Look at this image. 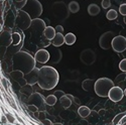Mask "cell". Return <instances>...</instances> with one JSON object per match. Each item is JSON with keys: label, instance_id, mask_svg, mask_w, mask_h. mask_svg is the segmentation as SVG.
<instances>
[{"label": "cell", "instance_id": "obj_34", "mask_svg": "<svg viewBox=\"0 0 126 125\" xmlns=\"http://www.w3.org/2000/svg\"><path fill=\"white\" fill-rule=\"evenodd\" d=\"M54 95H55L58 99H60V98H62L64 95H66V93H65L64 91H62V90H58V91H56V92L54 93Z\"/></svg>", "mask_w": 126, "mask_h": 125}, {"label": "cell", "instance_id": "obj_46", "mask_svg": "<svg viewBox=\"0 0 126 125\" xmlns=\"http://www.w3.org/2000/svg\"><path fill=\"white\" fill-rule=\"evenodd\" d=\"M0 121H1V109H0Z\"/></svg>", "mask_w": 126, "mask_h": 125}, {"label": "cell", "instance_id": "obj_44", "mask_svg": "<svg viewBox=\"0 0 126 125\" xmlns=\"http://www.w3.org/2000/svg\"><path fill=\"white\" fill-rule=\"evenodd\" d=\"M52 125H63L62 123H55V124H52Z\"/></svg>", "mask_w": 126, "mask_h": 125}, {"label": "cell", "instance_id": "obj_13", "mask_svg": "<svg viewBox=\"0 0 126 125\" xmlns=\"http://www.w3.org/2000/svg\"><path fill=\"white\" fill-rule=\"evenodd\" d=\"M123 95H124L123 90H122L120 87H117V86L115 87V86H114V87L110 90L108 97H109L110 100L113 101V102H119V101L122 100Z\"/></svg>", "mask_w": 126, "mask_h": 125}, {"label": "cell", "instance_id": "obj_30", "mask_svg": "<svg viewBox=\"0 0 126 125\" xmlns=\"http://www.w3.org/2000/svg\"><path fill=\"white\" fill-rule=\"evenodd\" d=\"M26 2H27V0H22V1H20V2H14L15 8H16V9H18V10H21V9L25 6Z\"/></svg>", "mask_w": 126, "mask_h": 125}, {"label": "cell", "instance_id": "obj_29", "mask_svg": "<svg viewBox=\"0 0 126 125\" xmlns=\"http://www.w3.org/2000/svg\"><path fill=\"white\" fill-rule=\"evenodd\" d=\"M11 38H12V43H11V46H16L20 43L21 40V37H20V34L17 33V32H13L11 34Z\"/></svg>", "mask_w": 126, "mask_h": 125}, {"label": "cell", "instance_id": "obj_16", "mask_svg": "<svg viewBox=\"0 0 126 125\" xmlns=\"http://www.w3.org/2000/svg\"><path fill=\"white\" fill-rule=\"evenodd\" d=\"M38 71H39V69H37L35 67L30 73H28L27 75H25V80H26L27 84H29L31 86H33L34 84H36L37 80H38Z\"/></svg>", "mask_w": 126, "mask_h": 125}, {"label": "cell", "instance_id": "obj_8", "mask_svg": "<svg viewBox=\"0 0 126 125\" xmlns=\"http://www.w3.org/2000/svg\"><path fill=\"white\" fill-rule=\"evenodd\" d=\"M80 60L84 65L91 66L96 61V54L94 53V50H92L91 48H86L81 53Z\"/></svg>", "mask_w": 126, "mask_h": 125}, {"label": "cell", "instance_id": "obj_9", "mask_svg": "<svg viewBox=\"0 0 126 125\" xmlns=\"http://www.w3.org/2000/svg\"><path fill=\"white\" fill-rule=\"evenodd\" d=\"M115 37L114 33L112 31H107V32L103 33L99 38V46L103 49H109L112 47V40Z\"/></svg>", "mask_w": 126, "mask_h": 125}, {"label": "cell", "instance_id": "obj_47", "mask_svg": "<svg viewBox=\"0 0 126 125\" xmlns=\"http://www.w3.org/2000/svg\"><path fill=\"white\" fill-rule=\"evenodd\" d=\"M124 22H125V24H126V16L124 17Z\"/></svg>", "mask_w": 126, "mask_h": 125}, {"label": "cell", "instance_id": "obj_5", "mask_svg": "<svg viewBox=\"0 0 126 125\" xmlns=\"http://www.w3.org/2000/svg\"><path fill=\"white\" fill-rule=\"evenodd\" d=\"M51 12L57 19L64 21L69 17V6L64 1H57L51 5Z\"/></svg>", "mask_w": 126, "mask_h": 125}, {"label": "cell", "instance_id": "obj_33", "mask_svg": "<svg viewBox=\"0 0 126 125\" xmlns=\"http://www.w3.org/2000/svg\"><path fill=\"white\" fill-rule=\"evenodd\" d=\"M111 6V1L110 0H102V7L104 9H107Z\"/></svg>", "mask_w": 126, "mask_h": 125}, {"label": "cell", "instance_id": "obj_50", "mask_svg": "<svg viewBox=\"0 0 126 125\" xmlns=\"http://www.w3.org/2000/svg\"><path fill=\"white\" fill-rule=\"evenodd\" d=\"M2 1H5V0H2Z\"/></svg>", "mask_w": 126, "mask_h": 125}, {"label": "cell", "instance_id": "obj_27", "mask_svg": "<svg viewBox=\"0 0 126 125\" xmlns=\"http://www.w3.org/2000/svg\"><path fill=\"white\" fill-rule=\"evenodd\" d=\"M57 100L58 98L52 94V95H49L46 98V103H47V105H49V106H54L55 104L57 103Z\"/></svg>", "mask_w": 126, "mask_h": 125}, {"label": "cell", "instance_id": "obj_40", "mask_svg": "<svg viewBox=\"0 0 126 125\" xmlns=\"http://www.w3.org/2000/svg\"><path fill=\"white\" fill-rule=\"evenodd\" d=\"M1 82H2V86H3V88H4L5 90H7V80H6L4 77H2V78H1Z\"/></svg>", "mask_w": 126, "mask_h": 125}, {"label": "cell", "instance_id": "obj_19", "mask_svg": "<svg viewBox=\"0 0 126 125\" xmlns=\"http://www.w3.org/2000/svg\"><path fill=\"white\" fill-rule=\"evenodd\" d=\"M94 86H95V82H94L92 79H87L85 81H83V83H82L83 90H85L87 92L91 91V89L94 88Z\"/></svg>", "mask_w": 126, "mask_h": 125}, {"label": "cell", "instance_id": "obj_48", "mask_svg": "<svg viewBox=\"0 0 126 125\" xmlns=\"http://www.w3.org/2000/svg\"><path fill=\"white\" fill-rule=\"evenodd\" d=\"M6 125H15V124H11V123H8V124H6Z\"/></svg>", "mask_w": 126, "mask_h": 125}, {"label": "cell", "instance_id": "obj_22", "mask_svg": "<svg viewBox=\"0 0 126 125\" xmlns=\"http://www.w3.org/2000/svg\"><path fill=\"white\" fill-rule=\"evenodd\" d=\"M60 103H61V105L63 106V108L68 109V108H70L71 105H72V100H71L67 95H64L62 98H60Z\"/></svg>", "mask_w": 126, "mask_h": 125}, {"label": "cell", "instance_id": "obj_49", "mask_svg": "<svg viewBox=\"0 0 126 125\" xmlns=\"http://www.w3.org/2000/svg\"><path fill=\"white\" fill-rule=\"evenodd\" d=\"M124 94H125V95H126V89H125V91H124Z\"/></svg>", "mask_w": 126, "mask_h": 125}, {"label": "cell", "instance_id": "obj_18", "mask_svg": "<svg viewBox=\"0 0 126 125\" xmlns=\"http://www.w3.org/2000/svg\"><path fill=\"white\" fill-rule=\"evenodd\" d=\"M56 33H57L56 29L54 27H51V26H47L46 29H45V31H44V35L46 36V38H47L49 40H51L52 38L55 37Z\"/></svg>", "mask_w": 126, "mask_h": 125}, {"label": "cell", "instance_id": "obj_39", "mask_svg": "<svg viewBox=\"0 0 126 125\" xmlns=\"http://www.w3.org/2000/svg\"><path fill=\"white\" fill-rule=\"evenodd\" d=\"M55 29H56L57 32H59V33H63V32H64V27H63L62 25H57Z\"/></svg>", "mask_w": 126, "mask_h": 125}, {"label": "cell", "instance_id": "obj_17", "mask_svg": "<svg viewBox=\"0 0 126 125\" xmlns=\"http://www.w3.org/2000/svg\"><path fill=\"white\" fill-rule=\"evenodd\" d=\"M50 43H51L52 46L60 47L61 46H63V45L65 44V36L63 35V33H59V32H57L56 35H55V37L50 40Z\"/></svg>", "mask_w": 126, "mask_h": 125}, {"label": "cell", "instance_id": "obj_32", "mask_svg": "<svg viewBox=\"0 0 126 125\" xmlns=\"http://www.w3.org/2000/svg\"><path fill=\"white\" fill-rule=\"evenodd\" d=\"M119 69L122 71V72H126V59L122 60L119 64Z\"/></svg>", "mask_w": 126, "mask_h": 125}, {"label": "cell", "instance_id": "obj_1", "mask_svg": "<svg viewBox=\"0 0 126 125\" xmlns=\"http://www.w3.org/2000/svg\"><path fill=\"white\" fill-rule=\"evenodd\" d=\"M60 81V75L58 71L50 66H45L38 71V86L44 90L54 89Z\"/></svg>", "mask_w": 126, "mask_h": 125}, {"label": "cell", "instance_id": "obj_28", "mask_svg": "<svg viewBox=\"0 0 126 125\" xmlns=\"http://www.w3.org/2000/svg\"><path fill=\"white\" fill-rule=\"evenodd\" d=\"M117 16H118V14H117V11L115 9H110L106 14V17L108 20H114V19L117 18Z\"/></svg>", "mask_w": 126, "mask_h": 125}, {"label": "cell", "instance_id": "obj_12", "mask_svg": "<svg viewBox=\"0 0 126 125\" xmlns=\"http://www.w3.org/2000/svg\"><path fill=\"white\" fill-rule=\"evenodd\" d=\"M48 53L50 55V62L51 64H58V62H61L62 58H63V54H62V50L55 46H48Z\"/></svg>", "mask_w": 126, "mask_h": 125}, {"label": "cell", "instance_id": "obj_7", "mask_svg": "<svg viewBox=\"0 0 126 125\" xmlns=\"http://www.w3.org/2000/svg\"><path fill=\"white\" fill-rule=\"evenodd\" d=\"M31 21H32V19H31V17L29 16L28 13H26L25 11H23V10H19L17 18L15 20V23L20 29L21 30L28 29L30 27Z\"/></svg>", "mask_w": 126, "mask_h": 125}, {"label": "cell", "instance_id": "obj_24", "mask_svg": "<svg viewBox=\"0 0 126 125\" xmlns=\"http://www.w3.org/2000/svg\"><path fill=\"white\" fill-rule=\"evenodd\" d=\"M68 6H69L70 12H72V13H77L80 10V5L77 1H71Z\"/></svg>", "mask_w": 126, "mask_h": 125}, {"label": "cell", "instance_id": "obj_25", "mask_svg": "<svg viewBox=\"0 0 126 125\" xmlns=\"http://www.w3.org/2000/svg\"><path fill=\"white\" fill-rule=\"evenodd\" d=\"M20 92H21L22 94H26V95H31V94L33 93V89H32V86L29 85V84H26L24 86L21 87V89H20Z\"/></svg>", "mask_w": 126, "mask_h": 125}, {"label": "cell", "instance_id": "obj_10", "mask_svg": "<svg viewBox=\"0 0 126 125\" xmlns=\"http://www.w3.org/2000/svg\"><path fill=\"white\" fill-rule=\"evenodd\" d=\"M47 25H46V22L44 21L43 19L40 18H35V19H32L31 21V24H30V31L31 33H36L37 35H41L44 34V31L46 29Z\"/></svg>", "mask_w": 126, "mask_h": 125}, {"label": "cell", "instance_id": "obj_3", "mask_svg": "<svg viewBox=\"0 0 126 125\" xmlns=\"http://www.w3.org/2000/svg\"><path fill=\"white\" fill-rule=\"evenodd\" d=\"M114 87V82L109 78H100L95 82L94 90L99 97H107L110 90Z\"/></svg>", "mask_w": 126, "mask_h": 125}, {"label": "cell", "instance_id": "obj_4", "mask_svg": "<svg viewBox=\"0 0 126 125\" xmlns=\"http://www.w3.org/2000/svg\"><path fill=\"white\" fill-rule=\"evenodd\" d=\"M21 10L28 13L29 16L31 17V19H35V18H38L43 14L44 8L38 0H27L25 6Z\"/></svg>", "mask_w": 126, "mask_h": 125}, {"label": "cell", "instance_id": "obj_45", "mask_svg": "<svg viewBox=\"0 0 126 125\" xmlns=\"http://www.w3.org/2000/svg\"><path fill=\"white\" fill-rule=\"evenodd\" d=\"M20 1H22V0H14V2H20Z\"/></svg>", "mask_w": 126, "mask_h": 125}, {"label": "cell", "instance_id": "obj_35", "mask_svg": "<svg viewBox=\"0 0 126 125\" xmlns=\"http://www.w3.org/2000/svg\"><path fill=\"white\" fill-rule=\"evenodd\" d=\"M119 12H120L122 15L126 16V3L120 5V7H119Z\"/></svg>", "mask_w": 126, "mask_h": 125}, {"label": "cell", "instance_id": "obj_20", "mask_svg": "<svg viewBox=\"0 0 126 125\" xmlns=\"http://www.w3.org/2000/svg\"><path fill=\"white\" fill-rule=\"evenodd\" d=\"M76 40H77V37L74 33L70 32V33H67L65 35V44L67 46H73L76 43Z\"/></svg>", "mask_w": 126, "mask_h": 125}, {"label": "cell", "instance_id": "obj_21", "mask_svg": "<svg viewBox=\"0 0 126 125\" xmlns=\"http://www.w3.org/2000/svg\"><path fill=\"white\" fill-rule=\"evenodd\" d=\"M88 13L91 16H96L100 13V8L97 4H90L88 6Z\"/></svg>", "mask_w": 126, "mask_h": 125}, {"label": "cell", "instance_id": "obj_6", "mask_svg": "<svg viewBox=\"0 0 126 125\" xmlns=\"http://www.w3.org/2000/svg\"><path fill=\"white\" fill-rule=\"evenodd\" d=\"M27 103H28V105L36 106L38 108L39 112H45L47 110L46 109V105H47L46 98L38 92H33L32 94H31V95L28 97Z\"/></svg>", "mask_w": 126, "mask_h": 125}, {"label": "cell", "instance_id": "obj_42", "mask_svg": "<svg viewBox=\"0 0 126 125\" xmlns=\"http://www.w3.org/2000/svg\"><path fill=\"white\" fill-rule=\"evenodd\" d=\"M99 114H100V115H104V114H105V110H104V109L100 110V111H99Z\"/></svg>", "mask_w": 126, "mask_h": 125}, {"label": "cell", "instance_id": "obj_37", "mask_svg": "<svg viewBox=\"0 0 126 125\" xmlns=\"http://www.w3.org/2000/svg\"><path fill=\"white\" fill-rule=\"evenodd\" d=\"M28 110L30 111V112H32V113H38L39 111H38V108L36 107V106H34V105H28Z\"/></svg>", "mask_w": 126, "mask_h": 125}, {"label": "cell", "instance_id": "obj_2", "mask_svg": "<svg viewBox=\"0 0 126 125\" xmlns=\"http://www.w3.org/2000/svg\"><path fill=\"white\" fill-rule=\"evenodd\" d=\"M35 59L27 51L20 50L12 57V69L13 71H20L24 75H27L35 68Z\"/></svg>", "mask_w": 126, "mask_h": 125}, {"label": "cell", "instance_id": "obj_43", "mask_svg": "<svg viewBox=\"0 0 126 125\" xmlns=\"http://www.w3.org/2000/svg\"><path fill=\"white\" fill-rule=\"evenodd\" d=\"M2 31V25H1V23H0V32Z\"/></svg>", "mask_w": 126, "mask_h": 125}, {"label": "cell", "instance_id": "obj_38", "mask_svg": "<svg viewBox=\"0 0 126 125\" xmlns=\"http://www.w3.org/2000/svg\"><path fill=\"white\" fill-rule=\"evenodd\" d=\"M66 95L72 100V102H76V104H80V100L78 99V98H76L75 96H73V95H71V94H66Z\"/></svg>", "mask_w": 126, "mask_h": 125}, {"label": "cell", "instance_id": "obj_31", "mask_svg": "<svg viewBox=\"0 0 126 125\" xmlns=\"http://www.w3.org/2000/svg\"><path fill=\"white\" fill-rule=\"evenodd\" d=\"M6 119H7L8 123H11V124H14L16 122V119L14 118V116L12 115V114H10V113L6 114Z\"/></svg>", "mask_w": 126, "mask_h": 125}, {"label": "cell", "instance_id": "obj_15", "mask_svg": "<svg viewBox=\"0 0 126 125\" xmlns=\"http://www.w3.org/2000/svg\"><path fill=\"white\" fill-rule=\"evenodd\" d=\"M10 76H11L13 78V80L15 82H17L21 87L27 84L26 80H25V75L23 74L22 72H20V71H12V72H10Z\"/></svg>", "mask_w": 126, "mask_h": 125}, {"label": "cell", "instance_id": "obj_41", "mask_svg": "<svg viewBox=\"0 0 126 125\" xmlns=\"http://www.w3.org/2000/svg\"><path fill=\"white\" fill-rule=\"evenodd\" d=\"M43 124H44V125H52L51 121H50L49 119H47V118L43 120Z\"/></svg>", "mask_w": 126, "mask_h": 125}, {"label": "cell", "instance_id": "obj_36", "mask_svg": "<svg viewBox=\"0 0 126 125\" xmlns=\"http://www.w3.org/2000/svg\"><path fill=\"white\" fill-rule=\"evenodd\" d=\"M123 116H124V114L123 113H120V114H118V115L115 117L114 119H113V124H117L122 118H123Z\"/></svg>", "mask_w": 126, "mask_h": 125}, {"label": "cell", "instance_id": "obj_26", "mask_svg": "<svg viewBox=\"0 0 126 125\" xmlns=\"http://www.w3.org/2000/svg\"><path fill=\"white\" fill-rule=\"evenodd\" d=\"M10 39H12V38H11V35L9 34L8 31H4V32H2V34L0 35V41L3 40L5 43V46H9Z\"/></svg>", "mask_w": 126, "mask_h": 125}, {"label": "cell", "instance_id": "obj_14", "mask_svg": "<svg viewBox=\"0 0 126 125\" xmlns=\"http://www.w3.org/2000/svg\"><path fill=\"white\" fill-rule=\"evenodd\" d=\"M34 59L37 62H40V64H47V62H49L50 55L48 53V50H47V49H39V50L36 51Z\"/></svg>", "mask_w": 126, "mask_h": 125}, {"label": "cell", "instance_id": "obj_23", "mask_svg": "<svg viewBox=\"0 0 126 125\" xmlns=\"http://www.w3.org/2000/svg\"><path fill=\"white\" fill-rule=\"evenodd\" d=\"M78 113H79V115L82 118H87L91 114V110L86 106H81L79 108V110H78Z\"/></svg>", "mask_w": 126, "mask_h": 125}, {"label": "cell", "instance_id": "obj_11", "mask_svg": "<svg viewBox=\"0 0 126 125\" xmlns=\"http://www.w3.org/2000/svg\"><path fill=\"white\" fill-rule=\"evenodd\" d=\"M112 48L116 53H123L126 49V37L122 35L115 36L112 40Z\"/></svg>", "mask_w": 126, "mask_h": 125}]
</instances>
